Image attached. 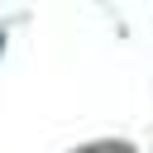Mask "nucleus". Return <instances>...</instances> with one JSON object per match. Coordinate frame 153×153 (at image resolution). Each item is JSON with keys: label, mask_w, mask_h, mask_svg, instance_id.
Instances as JSON below:
<instances>
[{"label": "nucleus", "mask_w": 153, "mask_h": 153, "mask_svg": "<svg viewBox=\"0 0 153 153\" xmlns=\"http://www.w3.org/2000/svg\"><path fill=\"white\" fill-rule=\"evenodd\" d=\"M76 153H134V148L120 143V139H100V143H86V148H76Z\"/></svg>", "instance_id": "obj_1"}, {"label": "nucleus", "mask_w": 153, "mask_h": 153, "mask_svg": "<svg viewBox=\"0 0 153 153\" xmlns=\"http://www.w3.org/2000/svg\"><path fill=\"white\" fill-rule=\"evenodd\" d=\"M0 48H5V33H0Z\"/></svg>", "instance_id": "obj_2"}]
</instances>
